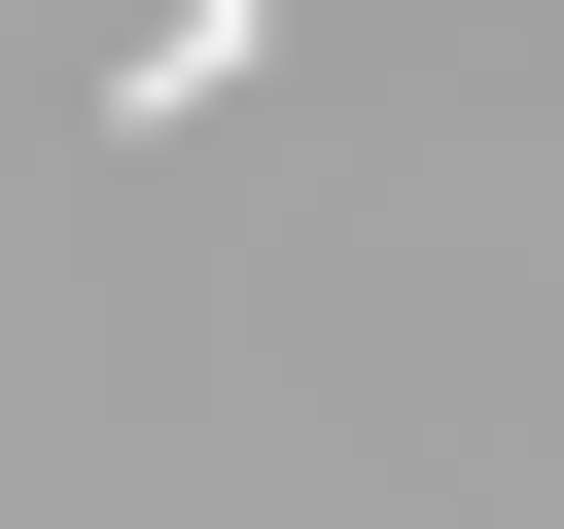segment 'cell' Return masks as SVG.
Listing matches in <instances>:
<instances>
[{"label":"cell","instance_id":"6da1fadb","mask_svg":"<svg viewBox=\"0 0 564 529\" xmlns=\"http://www.w3.org/2000/svg\"><path fill=\"white\" fill-rule=\"evenodd\" d=\"M247 35H282V0H141V71H106V141H176V106H247Z\"/></svg>","mask_w":564,"mask_h":529}]
</instances>
